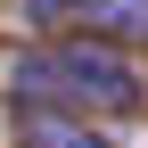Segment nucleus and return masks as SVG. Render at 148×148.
<instances>
[{
    "label": "nucleus",
    "mask_w": 148,
    "mask_h": 148,
    "mask_svg": "<svg viewBox=\"0 0 148 148\" xmlns=\"http://www.w3.org/2000/svg\"><path fill=\"white\" fill-rule=\"evenodd\" d=\"M8 99L16 107H74V115H140L148 107V74L115 41L49 33L41 49H25L8 66Z\"/></svg>",
    "instance_id": "nucleus-1"
},
{
    "label": "nucleus",
    "mask_w": 148,
    "mask_h": 148,
    "mask_svg": "<svg viewBox=\"0 0 148 148\" xmlns=\"http://www.w3.org/2000/svg\"><path fill=\"white\" fill-rule=\"evenodd\" d=\"M33 33H90L115 49H148V0H25Z\"/></svg>",
    "instance_id": "nucleus-2"
},
{
    "label": "nucleus",
    "mask_w": 148,
    "mask_h": 148,
    "mask_svg": "<svg viewBox=\"0 0 148 148\" xmlns=\"http://www.w3.org/2000/svg\"><path fill=\"white\" fill-rule=\"evenodd\" d=\"M16 132L33 148H115L90 115H74V107H16Z\"/></svg>",
    "instance_id": "nucleus-3"
}]
</instances>
